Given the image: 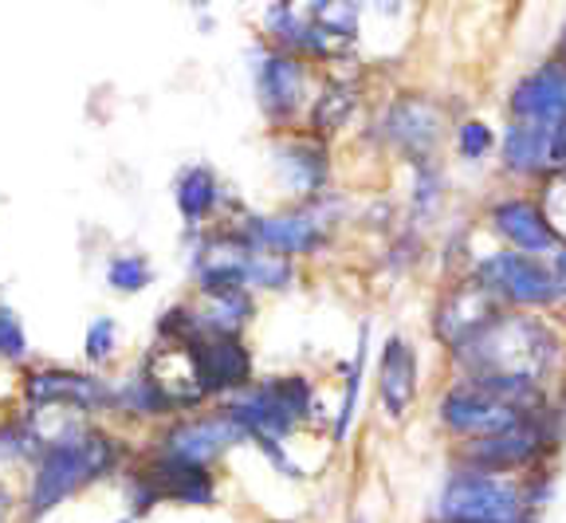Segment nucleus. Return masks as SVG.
Listing matches in <instances>:
<instances>
[{"label": "nucleus", "mask_w": 566, "mask_h": 523, "mask_svg": "<svg viewBox=\"0 0 566 523\" xmlns=\"http://www.w3.org/2000/svg\"><path fill=\"white\" fill-rule=\"evenodd\" d=\"M126 449L103 429H91L83 414H67L55 433L40 441V457L32 461V484L24 496V520L40 523L48 512L80 496L83 488L98 484L123 464Z\"/></svg>", "instance_id": "1"}, {"label": "nucleus", "mask_w": 566, "mask_h": 523, "mask_svg": "<svg viewBox=\"0 0 566 523\" xmlns=\"http://www.w3.org/2000/svg\"><path fill=\"white\" fill-rule=\"evenodd\" d=\"M469 378L480 374H507V378L539 381L558 363V338L531 315H507V307L488 323L480 335L457 346Z\"/></svg>", "instance_id": "2"}, {"label": "nucleus", "mask_w": 566, "mask_h": 523, "mask_svg": "<svg viewBox=\"0 0 566 523\" xmlns=\"http://www.w3.org/2000/svg\"><path fill=\"white\" fill-rule=\"evenodd\" d=\"M437 523H535V515L515 480L457 469L437 496Z\"/></svg>", "instance_id": "3"}, {"label": "nucleus", "mask_w": 566, "mask_h": 523, "mask_svg": "<svg viewBox=\"0 0 566 523\" xmlns=\"http://www.w3.org/2000/svg\"><path fill=\"white\" fill-rule=\"evenodd\" d=\"M472 284H480L492 295L500 307H515V311H535V307H551L555 300H563L558 292V280L547 264H539L527 252H492L476 264Z\"/></svg>", "instance_id": "4"}, {"label": "nucleus", "mask_w": 566, "mask_h": 523, "mask_svg": "<svg viewBox=\"0 0 566 523\" xmlns=\"http://www.w3.org/2000/svg\"><path fill=\"white\" fill-rule=\"evenodd\" d=\"M130 500H134V512H150L161 500L205 508L217 500V480H212V472L205 464L181 461L174 452L158 449L150 461L130 472Z\"/></svg>", "instance_id": "5"}, {"label": "nucleus", "mask_w": 566, "mask_h": 523, "mask_svg": "<svg viewBox=\"0 0 566 523\" xmlns=\"http://www.w3.org/2000/svg\"><path fill=\"white\" fill-rule=\"evenodd\" d=\"M232 232L244 240L248 249L272 252V257H307V252H318L327 244L331 213L318 205H303L292 213L244 217Z\"/></svg>", "instance_id": "6"}, {"label": "nucleus", "mask_w": 566, "mask_h": 523, "mask_svg": "<svg viewBox=\"0 0 566 523\" xmlns=\"http://www.w3.org/2000/svg\"><path fill=\"white\" fill-rule=\"evenodd\" d=\"M28 409H71V414H98L115 409V386H106L91 370H71V366H35L20 381Z\"/></svg>", "instance_id": "7"}, {"label": "nucleus", "mask_w": 566, "mask_h": 523, "mask_svg": "<svg viewBox=\"0 0 566 523\" xmlns=\"http://www.w3.org/2000/svg\"><path fill=\"white\" fill-rule=\"evenodd\" d=\"M539 414H527V409L512 406V401L495 398L492 390L476 386V381H460L441 398V426L449 429L452 437L469 441V437H488V433H504V429H515L523 421Z\"/></svg>", "instance_id": "8"}, {"label": "nucleus", "mask_w": 566, "mask_h": 523, "mask_svg": "<svg viewBox=\"0 0 566 523\" xmlns=\"http://www.w3.org/2000/svg\"><path fill=\"white\" fill-rule=\"evenodd\" d=\"M543 449H547V429H543L539 417H531V421H523V426H515V429H504V433L460 441L457 461H460V469L507 477V472L527 469V464L539 461Z\"/></svg>", "instance_id": "9"}, {"label": "nucleus", "mask_w": 566, "mask_h": 523, "mask_svg": "<svg viewBox=\"0 0 566 523\" xmlns=\"http://www.w3.org/2000/svg\"><path fill=\"white\" fill-rule=\"evenodd\" d=\"M177 343H181V338H177ZM186 351H189V366H193V378L205 398L237 394L252 381V355H248V346L240 343V335H197V338H186Z\"/></svg>", "instance_id": "10"}, {"label": "nucleus", "mask_w": 566, "mask_h": 523, "mask_svg": "<svg viewBox=\"0 0 566 523\" xmlns=\"http://www.w3.org/2000/svg\"><path fill=\"white\" fill-rule=\"evenodd\" d=\"M240 441H248L244 429H240L224 409H217V414L177 417L174 426L161 433L158 449L174 452V457H181V461H193V464L212 469V464L221 461L229 449H237Z\"/></svg>", "instance_id": "11"}, {"label": "nucleus", "mask_w": 566, "mask_h": 523, "mask_svg": "<svg viewBox=\"0 0 566 523\" xmlns=\"http://www.w3.org/2000/svg\"><path fill=\"white\" fill-rule=\"evenodd\" d=\"M307 60L292 52H280V48H268L256 60V98L264 107L268 123L287 126L303 111V98H307Z\"/></svg>", "instance_id": "12"}, {"label": "nucleus", "mask_w": 566, "mask_h": 523, "mask_svg": "<svg viewBox=\"0 0 566 523\" xmlns=\"http://www.w3.org/2000/svg\"><path fill=\"white\" fill-rule=\"evenodd\" d=\"M512 123H535V126H558L566 123V63L551 60L539 72L523 75L507 98Z\"/></svg>", "instance_id": "13"}, {"label": "nucleus", "mask_w": 566, "mask_h": 523, "mask_svg": "<svg viewBox=\"0 0 566 523\" xmlns=\"http://www.w3.org/2000/svg\"><path fill=\"white\" fill-rule=\"evenodd\" d=\"M492 229L500 232L515 252H527V257H547V252L558 249V240H563L551 229L539 201H523V197H507V201L492 205Z\"/></svg>", "instance_id": "14"}, {"label": "nucleus", "mask_w": 566, "mask_h": 523, "mask_svg": "<svg viewBox=\"0 0 566 523\" xmlns=\"http://www.w3.org/2000/svg\"><path fill=\"white\" fill-rule=\"evenodd\" d=\"M386 134L398 150L424 161L441 143V111L421 95H401L386 115Z\"/></svg>", "instance_id": "15"}, {"label": "nucleus", "mask_w": 566, "mask_h": 523, "mask_svg": "<svg viewBox=\"0 0 566 523\" xmlns=\"http://www.w3.org/2000/svg\"><path fill=\"white\" fill-rule=\"evenodd\" d=\"M500 311L504 307H500L484 287L464 284L460 292H452L449 300H441V311H437V338L457 351V346H464L472 335H480Z\"/></svg>", "instance_id": "16"}, {"label": "nucleus", "mask_w": 566, "mask_h": 523, "mask_svg": "<svg viewBox=\"0 0 566 523\" xmlns=\"http://www.w3.org/2000/svg\"><path fill=\"white\" fill-rule=\"evenodd\" d=\"M378 394H381V409H386L394 421L406 417L417 398V355L401 335L386 338V346H381Z\"/></svg>", "instance_id": "17"}, {"label": "nucleus", "mask_w": 566, "mask_h": 523, "mask_svg": "<svg viewBox=\"0 0 566 523\" xmlns=\"http://www.w3.org/2000/svg\"><path fill=\"white\" fill-rule=\"evenodd\" d=\"M275 169H280L283 189H292L300 197H315L331 178L327 150L315 138H292V143L275 146Z\"/></svg>", "instance_id": "18"}, {"label": "nucleus", "mask_w": 566, "mask_h": 523, "mask_svg": "<svg viewBox=\"0 0 566 523\" xmlns=\"http://www.w3.org/2000/svg\"><path fill=\"white\" fill-rule=\"evenodd\" d=\"M551 143H555V126L535 123H512L504 134V166L523 178H551Z\"/></svg>", "instance_id": "19"}, {"label": "nucleus", "mask_w": 566, "mask_h": 523, "mask_svg": "<svg viewBox=\"0 0 566 523\" xmlns=\"http://www.w3.org/2000/svg\"><path fill=\"white\" fill-rule=\"evenodd\" d=\"M174 201H177L181 221L205 224L212 213H217V205H221V181H217V174H212L209 166H189L177 174Z\"/></svg>", "instance_id": "20"}, {"label": "nucleus", "mask_w": 566, "mask_h": 523, "mask_svg": "<svg viewBox=\"0 0 566 523\" xmlns=\"http://www.w3.org/2000/svg\"><path fill=\"white\" fill-rule=\"evenodd\" d=\"M354 107H358V91H354L350 83H327V87L318 91L315 107H311V126H315L318 134L338 130V126L354 115Z\"/></svg>", "instance_id": "21"}, {"label": "nucleus", "mask_w": 566, "mask_h": 523, "mask_svg": "<svg viewBox=\"0 0 566 523\" xmlns=\"http://www.w3.org/2000/svg\"><path fill=\"white\" fill-rule=\"evenodd\" d=\"M40 457V433L32 417L20 414L0 421V464H32Z\"/></svg>", "instance_id": "22"}, {"label": "nucleus", "mask_w": 566, "mask_h": 523, "mask_svg": "<svg viewBox=\"0 0 566 523\" xmlns=\"http://www.w3.org/2000/svg\"><path fill=\"white\" fill-rule=\"evenodd\" d=\"M106 284L123 295H138L154 284V264L138 252H118L106 260Z\"/></svg>", "instance_id": "23"}, {"label": "nucleus", "mask_w": 566, "mask_h": 523, "mask_svg": "<svg viewBox=\"0 0 566 523\" xmlns=\"http://www.w3.org/2000/svg\"><path fill=\"white\" fill-rule=\"evenodd\" d=\"M118 351V323L115 320H95L83 335V355H87L91 366L106 363V358Z\"/></svg>", "instance_id": "24"}, {"label": "nucleus", "mask_w": 566, "mask_h": 523, "mask_svg": "<svg viewBox=\"0 0 566 523\" xmlns=\"http://www.w3.org/2000/svg\"><path fill=\"white\" fill-rule=\"evenodd\" d=\"M24 358H28L24 323L17 320V311L0 307V363H24Z\"/></svg>", "instance_id": "25"}, {"label": "nucleus", "mask_w": 566, "mask_h": 523, "mask_svg": "<svg viewBox=\"0 0 566 523\" xmlns=\"http://www.w3.org/2000/svg\"><path fill=\"white\" fill-rule=\"evenodd\" d=\"M495 146V134H492V126L488 123H476V118H469V123H460V130H457V150H460V158H484L488 150Z\"/></svg>", "instance_id": "26"}, {"label": "nucleus", "mask_w": 566, "mask_h": 523, "mask_svg": "<svg viewBox=\"0 0 566 523\" xmlns=\"http://www.w3.org/2000/svg\"><path fill=\"white\" fill-rule=\"evenodd\" d=\"M551 174H566V123L555 126V143H551Z\"/></svg>", "instance_id": "27"}, {"label": "nucleus", "mask_w": 566, "mask_h": 523, "mask_svg": "<svg viewBox=\"0 0 566 523\" xmlns=\"http://www.w3.org/2000/svg\"><path fill=\"white\" fill-rule=\"evenodd\" d=\"M551 272H555V280H558V292L566 295V244H558L555 249V264H551Z\"/></svg>", "instance_id": "28"}, {"label": "nucleus", "mask_w": 566, "mask_h": 523, "mask_svg": "<svg viewBox=\"0 0 566 523\" xmlns=\"http://www.w3.org/2000/svg\"><path fill=\"white\" fill-rule=\"evenodd\" d=\"M12 512H17V496L0 484V523H12Z\"/></svg>", "instance_id": "29"}, {"label": "nucleus", "mask_w": 566, "mask_h": 523, "mask_svg": "<svg viewBox=\"0 0 566 523\" xmlns=\"http://www.w3.org/2000/svg\"><path fill=\"white\" fill-rule=\"evenodd\" d=\"M558 63H566V28H563V36H558Z\"/></svg>", "instance_id": "30"}, {"label": "nucleus", "mask_w": 566, "mask_h": 523, "mask_svg": "<svg viewBox=\"0 0 566 523\" xmlns=\"http://www.w3.org/2000/svg\"><path fill=\"white\" fill-rule=\"evenodd\" d=\"M118 523H130V520H118Z\"/></svg>", "instance_id": "31"}]
</instances>
